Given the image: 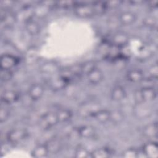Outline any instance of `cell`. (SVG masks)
Here are the masks:
<instances>
[{"mask_svg":"<svg viewBox=\"0 0 158 158\" xmlns=\"http://www.w3.org/2000/svg\"><path fill=\"white\" fill-rule=\"evenodd\" d=\"M10 115L9 109L6 107H1L0 109V123H3L8 120Z\"/></svg>","mask_w":158,"mask_h":158,"instance_id":"obj_33","label":"cell"},{"mask_svg":"<svg viewBox=\"0 0 158 158\" xmlns=\"http://www.w3.org/2000/svg\"><path fill=\"white\" fill-rule=\"evenodd\" d=\"M78 137L84 138H91L96 135L95 128L90 125H82L77 128Z\"/></svg>","mask_w":158,"mask_h":158,"instance_id":"obj_14","label":"cell"},{"mask_svg":"<svg viewBox=\"0 0 158 158\" xmlns=\"http://www.w3.org/2000/svg\"><path fill=\"white\" fill-rule=\"evenodd\" d=\"M19 59L15 56L5 53L1 56V70H11L19 63Z\"/></svg>","mask_w":158,"mask_h":158,"instance_id":"obj_7","label":"cell"},{"mask_svg":"<svg viewBox=\"0 0 158 158\" xmlns=\"http://www.w3.org/2000/svg\"><path fill=\"white\" fill-rule=\"evenodd\" d=\"M59 123L56 112L48 111L40 116L38 120V127L43 130H49Z\"/></svg>","mask_w":158,"mask_h":158,"instance_id":"obj_1","label":"cell"},{"mask_svg":"<svg viewBox=\"0 0 158 158\" xmlns=\"http://www.w3.org/2000/svg\"><path fill=\"white\" fill-rule=\"evenodd\" d=\"M40 70L44 73H52L53 72H56V71H57L59 70V68L56 63L52 62H47L44 63L41 66Z\"/></svg>","mask_w":158,"mask_h":158,"instance_id":"obj_27","label":"cell"},{"mask_svg":"<svg viewBox=\"0 0 158 158\" xmlns=\"http://www.w3.org/2000/svg\"><path fill=\"white\" fill-rule=\"evenodd\" d=\"M136 14L130 10L122 12L118 15V19L120 25L123 26H128L133 24L136 20Z\"/></svg>","mask_w":158,"mask_h":158,"instance_id":"obj_12","label":"cell"},{"mask_svg":"<svg viewBox=\"0 0 158 158\" xmlns=\"http://www.w3.org/2000/svg\"><path fill=\"white\" fill-rule=\"evenodd\" d=\"M1 80L3 81H7L12 77V73L10 70H1Z\"/></svg>","mask_w":158,"mask_h":158,"instance_id":"obj_35","label":"cell"},{"mask_svg":"<svg viewBox=\"0 0 158 158\" xmlns=\"http://www.w3.org/2000/svg\"><path fill=\"white\" fill-rule=\"evenodd\" d=\"M59 123H65L69 121L72 117V112L66 108L59 109L56 112Z\"/></svg>","mask_w":158,"mask_h":158,"instance_id":"obj_26","label":"cell"},{"mask_svg":"<svg viewBox=\"0 0 158 158\" xmlns=\"http://www.w3.org/2000/svg\"><path fill=\"white\" fill-rule=\"evenodd\" d=\"M107 25L110 30H115L119 27L120 23L118 19V15L112 14L107 19Z\"/></svg>","mask_w":158,"mask_h":158,"instance_id":"obj_28","label":"cell"},{"mask_svg":"<svg viewBox=\"0 0 158 158\" xmlns=\"http://www.w3.org/2000/svg\"><path fill=\"white\" fill-rule=\"evenodd\" d=\"M94 118L100 123H106L109 122L110 110L106 109H99L93 115Z\"/></svg>","mask_w":158,"mask_h":158,"instance_id":"obj_24","label":"cell"},{"mask_svg":"<svg viewBox=\"0 0 158 158\" xmlns=\"http://www.w3.org/2000/svg\"><path fill=\"white\" fill-rule=\"evenodd\" d=\"M133 97H134L135 103H140V102H144L143 100L140 89H138L136 91H135L134 94H133Z\"/></svg>","mask_w":158,"mask_h":158,"instance_id":"obj_38","label":"cell"},{"mask_svg":"<svg viewBox=\"0 0 158 158\" xmlns=\"http://www.w3.org/2000/svg\"><path fill=\"white\" fill-rule=\"evenodd\" d=\"M0 14L1 24L5 28H11L17 21V15L10 9L2 8Z\"/></svg>","mask_w":158,"mask_h":158,"instance_id":"obj_3","label":"cell"},{"mask_svg":"<svg viewBox=\"0 0 158 158\" xmlns=\"http://www.w3.org/2000/svg\"><path fill=\"white\" fill-rule=\"evenodd\" d=\"M49 151L46 144H39L31 151V156L35 158H43L49 154Z\"/></svg>","mask_w":158,"mask_h":158,"instance_id":"obj_21","label":"cell"},{"mask_svg":"<svg viewBox=\"0 0 158 158\" xmlns=\"http://www.w3.org/2000/svg\"><path fill=\"white\" fill-rule=\"evenodd\" d=\"M25 28L27 32L31 36L38 35L41 31L40 24L32 18L25 21Z\"/></svg>","mask_w":158,"mask_h":158,"instance_id":"obj_15","label":"cell"},{"mask_svg":"<svg viewBox=\"0 0 158 158\" xmlns=\"http://www.w3.org/2000/svg\"><path fill=\"white\" fill-rule=\"evenodd\" d=\"M112 41L114 46L118 48H123L128 44L129 37L127 33L122 31H118L113 36Z\"/></svg>","mask_w":158,"mask_h":158,"instance_id":"obj_13","label":"cell"},{"mask_svg":"<svg viewBox=\"0 0 158 158\" xmlns=\"http://www.w3.org/2000/svg\"><path fill=\"white\" fill-rule=\"evenodd\" d=\"M28 135V131L21 128H13L6 134V139L10 144H17L24 140Z\"/></svg>","mask_w":158,"mask_h":158,"instance_id":"obj_4","label":"cell"},{"mask_svg":"<svg viewBox=\"0 0 158 158\" xmlns=\"http://www.w3.org/2000/svg\"><path fill=\"white\" fill-rule=\"evenodd\" d=\"M96 64L95 62L93 60H89L84 62L83 64L80 65V70L81 74L86 75L88 72H89L94 68L96 67Z\"/></svg>","mask_w":158,"mask_h":158,"instance_id":"obj_31","label":"cell"},{"mask_svg":"<svg viewBox=\"0 0 158 158\" xmlns=\"http://www.w3.org/2000/svg\"><path fill=\"white\" fill-rule=\"evenodd\" d=\"M148 73L150 77L153 79H157L158 77V66L157 64H153L148 69Z\"/></svg>","mask_w":158,"mask_h":158,"instance_id":"obj_34","label":"cell"},{"mask_svg":"<svg viewBox=\"0 0 158 158\" xmlns=\"http://www.w3.org/2000/svg\"><path fill=\"white\" fill-rule=\"evenodd\" d=\"M140 90L144 102L152 101L157 97L156 90L152 86H144L140 88Z\"/></svg>","mask_w":158,"mask_h":158,"instance_id":"obj_17","label":"cell"},{"mask_svg":"<svg viewBox=\"0 0 158 158\" xmlns=\"http://www.w3.org/2000/svg\"><path fill=\"white\" fill-rule=\"evenodd\" d=\"M112 154L111 149L108 148L102 147L97 148L90 152V157L93 158H107Z\"/></svg>","mask_w":158,"mask_h":158,"instance_id":"obj_23","label":"cell"},{"mask_svg":"<svg viewBox=\"0 0 158 158\" xmlns=\"http://www.w3.org/2000/svg\"><path fill=\"white\" fill-rule=\"evenodd\" d=\"M68 84L69 81L60 75L55 77L49 81V86L54 91H58L64 89Z\"/></svg>","mask_w":158,"mask_h":158,"instance_id":"obj_18","label":"cell"},{"mask_svg":"<svg viewBox=\"0 0 158 158\" xmlns=\"http://www.w3.org/2000/svg\"><path fill=\"white\" fill-rule=\"evenodd\" d=\"M86 75L88 82L93 85H96L101 83L104 78V73L102 71L97 67L91 70Z\"/></svg>","mask_w":158,"mask_h":158,"instance_id":"obj_9","label":"cell"},{"mask_svg":"<svg viewBox=\"0 0 158 158\" xmlns=\"http://www.w3.org/2000/svg\"><path fill=\"white\" fill-rule=\"evenodd\" d=\"M144 25L149 28H155L157 27V20L154 16L147 15L143 19Z\"/></svg>","mask_w":158,"mask_h":158,"instance_id":"obj_30","label":"cell"},{"mask_svg":"<svg viewBox=\"0 0 158 158\" xmlns=\"http://www.w3.org/2000/svg\"><path fill=\"white\" fill-rule=\"evenodd\" d=\"M158 5V1H149L148 2V6L151 9H154L157 7Z\"/></svg>","mask_w":158,"mask_h":158,"instance_id":"obj_39","label":"cell"},{"mask_svg":"<svg viewBox=\"0 0 158 158\" xmlns=\"http://www.w3.org/2000/svg\"><path fill=\"white\" fill-rule=\"evenodd\" d=\"M44 92V86L41 83H35L31 85L29 87L28 89V95L32 101H36L43 97Z\"/></svg>","mask_w":158,"mask_h":158,"instance_id":"obj_8","label":"cell"},{"mask_svg":"<svg viewBox=\"0 0 158 158\" xmlns=\"http://www.w3.org/2000/svg\"><path fill=\"white\" fill-rule=\"evenodd\" d=\"M139 151L135 148L126 149L122 153V157L124 158H136L139 157Z\"/></svg>","mask_w":158,"mask_h":158,"instance_id":"obj_32","label":"cell"},{"mask_svg":"<svg viewBox=\"0 0 158 158\" xmlns=\"http://www.w3.org/2000/svg\"><path fill=\"white\" fill-rule=\"evenodd\" d=\"M127 96L125 88L120 85L115 86L110 91V98L114 101H121Z\"/></svg>","mask_w":158,"mask_h":158,"instance_id":"obj_19","label":"cell"},{"mask_svg":"<svg viewBox=\"0 0 158 158\" xmlns=\"http://www.w3.org/2000/svg\"><path fill=\"white\" fill-rule=\"evenodd\" d=\"M125 118V115L123 112L118 109H115L110 110V119L109 122H112L114 125H118L121 123Z\"/></svg>","mask_w":158,"mask_h":158,"instance_id":"obj_25","label":"cell"},{"mask_svg":"<svg viewBox=\"0 0 158 158\" xmlns=\"http://www.w3.org/2000/svg\"><path fill=\"white\" fill-rule=\"evenodd\" d=\"M146 102L135 103L133 107V114L138 119H146L152 114V109L146 104Z\"/></svg>","mask_w":158,"mask_h":158,"instance_id":"obj_5","label":"cell"},{"mask_svg":"<svg viewBox=\"0 0 158 158\" xmlns=\"http://www.w3.org/2000/svg\"><path fill=\"white\" fill-rule=\"evenodd\" d=\"M45 144L48 148L49 154H57L62 149V144L60 141L56 138L50 139Z\"/></svg>","mask_w":158,"mask_h":158,"instance_id":"obj_22","label":"cell"},{"mask_svg":"<svg viewBox=\"0 0 158 158\" xmlns=\"http://www.w3.org/2000/svg\"><path fill=\"white\" fill-rule=\"evenodd\" d=\"M74 13L77 17L82 19L89 18L95 15L93 5L86 3H79L75 5Z\"/></svg>","mask_w":158,"mask_h":158,"instance_id":"obj_6","label":"cell"},{"mask_svg":"<svg viewBox=\"0 0 158 158\" xmlns=\"http://www.w3.org/2000/svg\"><path fill=\"white\" fill-rule=\"evenodd\" d=\"M143 152L149 158H157L158 157V145L154 141H149L143 146Z\"/></svg>","mask_w":158,"mask_h":158,"instance_id":"obj_10","label":"cell"},{"mask_svg":"<svg viewBox=\"0 0 158 158\" xmlns=\"http://www.w3.org/2000/svg\"><path fill=\"white\" fill-rule=\"evenodd\" d=\"M122 2L121 1H109L107 2H104L105 6L107 9H113L117 7L120 5V4Z\"/></svg>","mask_w":158,"mask_h":158,"instance_id":"obj_37","label":"cell"},{"mask_svg":"<svg viewBox=\"0 0 158 158\" xmlns=\"http://www.w3.org/2000/svg\"><path fill=\"white\" fill-rule=\"evenodd\" d=\"M101 109L99 104L95 101H88L80 104L78 109V114L81 117H93L94 114Z\"/></svg>","mask_w":158,"mask_h":158,"instance_id":"obj_2","label":"cell"},{"mask_svg":"<svg viewBox=\"0 0 158 158\" xmlns=\"http://www.w3.org/2000/svg\"><path fill=\"white\" fill-rule=\"evenodd\" d=\"M19 99V94L13 89H5L1 95V101L4 104H11L15 102Z\"/></svg>","mask_w":158,"mask_h":158,"instance_id":"obj_11","label":"cell"},{"mask_svg":"<svg viewBox=\"0 0 158 158\" xmlns=\"http://www.w3.org/2000/svg\"><path fill=\"white\" fill-rule=\"evenodd\" d=\"M74 156L76 158H87L90 157V152L85 147L79 146L75 151Z\"/></svg>","mask_w":158,"mask_h":158,"instance_id":"obj_29","label":"cell"},{"mask_svg":"<svg viewBox=\"0 0 158 158\" xmlns=\"http://www.w3.org/2000/svg\"><path fill=\"white\" fill-rule=\"evenodd\" d=\"M126 77L130 82L138 83L144 80V73L140 69H133L127 72Z\"/></svg>","mask_w":158,"mask_h":158,"instance_id":"obj_20","label":"cell"},{"mask_svg":"<svg viewBox=\"0 0 158 158\" xmlns=\"http://www.w3.org/2000/svg\"><path fill=\"white\" fill-rule=\"evenodd\" d=\"M37 59V53L35 48L33 49H29L28 51H27V53L26 54V59L29 61L30 63L32 61H35Z\"/></svg>","mask_w":158,"mask_h":158,"instance_id":"obj_36","label":"cell"},{"mask_svg":"<svg viewBox=\"0 0 158 158\" xmlns=\"http://www.w3.org/2000/svg\"><path fill=\"white\" fill-rule=\"evenodd\" d=\"M143 136L148 139L156 138L157 135V123L153 122L145 125L142 131Z\"/></svg>","mask_w":158,"mask_h":158,"instance_id":"obj_16","label":"cell"}]
</instances>
